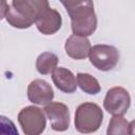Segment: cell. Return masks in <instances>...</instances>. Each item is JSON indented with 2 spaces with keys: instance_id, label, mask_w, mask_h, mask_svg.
I'll use <instances>...</instances> for the list:
<instances>
[{
  "instance_id": "cell-8",
  "label": "cell",
  "mask_w": 135,
  "mask_h": 135,
  "mask_svg": "<svg viewBox=\"0 0 135 135\" xmlns=\"http://www.w3.org/2000/svg\"><path fill=\"white\" fill-rule=\"evenodd\" d=\"M27 98L31 102L45 105L54 98V91L45 80L35 79L27 86Z\"/></svg>"
},
{
  "instance_id": "cell-15",
  "label": "cell",
  "mask_w": 135,
  "mask_h": 135,
  "mask_svg": "<svg viewBox=\"0 0 135 135\" xmlns=\"http://www.w3.org/2000/svg\"><path fill=\"white\" fill-rule=\"evenodd\" d=\"M0 135H18L15 123L2 115H0Z\"/></svg>"
},
{
  "instance_id": "cell-10",
  "label": "cell",
  "mask_w": 135,
  "mask_h": 135,
  "mask_svg": "<svg viewBox=\"0 0 135 135\" xmlns=\"http://www.w3.org/2000/svg\"><path fill=\"white\" fill-rule=\"evenodd\" d=\"M91 43L90 40L84 36H79L73 34L70 36L64 44V49L66 54L76 60L84 59L89 56L90 50H91Z\"/></svg>"
},
{
  "instance_id": "cell-11",
  "label": "cell",
  "mask_w": 135,
  "mask_h": 135,
  "mask_svg": "<svg viewBox=\"0 0 135 135\" xmlns=\"http://www.w3.org/2000/svg\"><path fill=\"white\" fill-rule=\"evenodd\" d=\"M52 79L56 88L63 93L72 94L77 89L75 75L65 68H56L52 72Z\"/></svg>"
},
{
  "instance_id": "cell-2",
  "label": "cell",
  "mask_w": 135,
  "mask_h": 135,
  "mask_svg": "<svg viewBox=\"0 0 135 135\" xmlns=\"http://www.w3.org/2000/svg\"><path fill=\"white\" fill-rule=\"evenodd\" d=\"M71 18L73 34L79 36H91L97 27V17L92 0H89L68 12Z\"/></svg>"
},
{
  "instance_id": "cell-4",
  "label": "cell",
  "mask_w": 135,
  "mask_h": 135,
  "mask_svg": "<svg viewBox=\"0 0 135 135\" xmlns=\"http://www.w3.org/2000/svg\"><path fill=\"white\" fill-rule=\"evenodd\" d=\"M18 122L25 135H39L46 127L44 112L35 105L23 108L18 114Z\"/></svg>"
},
{
  "instance_id": "cell-5",
  "label": "cell",
  "mask_w": 135,
  "mask_h": 135,
  "mask_svg": "<svg viewBox=\"0 0 135 135\" xmlns=\"http://www.w3.org/2000/svg\"><path fill=\"white\" fill-rule=\"evenodd\" d=\"M91 63L99 71L113 70L119 61V52L113 45L96 44L91 47L89 53Z\"/></svg>"
},
{
  "instance_id": "cell-6",
  "label": "cell",
  "mask_w": 135,
  "mask_h": 135,
  "mask_svg": "<svg viewBox=\"0 0 135 135\" xmlns=\"http://www.w3.org/2000/svg\"><path fill=\"white\" fill-rule=\"evenodd\" d=\"M131 104L129 92L121 86H114L107 92L103 100L104 110L112 115H124Z\"/></svg>"
},
{
  "instance_id": "cell-13",
  "label": "cell",
  "mask_w": 135,
  "mask_h": 135,
  "mask_svg": "<svg viewBox=\"0 0 135 135\" xmlns=\"http://www.w3.org/2000/svg\"><path fill=\"white\" fill-rule=\"evenodd\" d=\"M133 124L134 122H129L121 115H113L110 120L107 134H132L133 133Z\"/></svg>"
},
{
  "instance_id": "cell-12",
  "label": "cell",
  "mask_w": 135,
  "mask_h": 135,
  "mask_svg": "<svg viewBox=\"0 0 135 135\" xmlns=\"http://www.w3.org/2000/svg\"><path fill=\"white\" fill-rule=\"evenodd\" d=\"M58 64V57L51 52H44L40 54L36 60V69L41 75L51 74Z\"/></svg>"
},
{
  "instance_id": "cell-7",
  "label": "cell",
  "mask_w": 135,
  "mask_h": 135,
  "mask_svg": "<svg viewBox=\"0 0 135 135\" xmlns=\"http://www.w3.org/2000/svg\"><path fill=\"white\" fill-rule=\"evenodd\" d=\"M44 112L51 121L54 131L62 132L68 130L70 126V111L62 102H49L44 105Z\"/></svg>"
},
{
  "instance_id": "cell-16",
  "label": "cell",
  "mask_w": 135,
  "mask_h": 135,
  "mask_svg": "<svg viewBox=\"0 0 135 135\" xmlns=\"http://www.w3.org/2000/svg\"><path fill=\"white\" fill-rule=\"evenodd\" d=\"M59 1H60V2L62 3V5L65 7L66 12H69V11L73 9L74 7L80 5V4H82V3H84V2H86V1H89V0H59Z\"/></svg>"
},
{
  "instance_id": "cell-14",
  "label": "cell",
  "mask_w": 135,
  "mask_h": 135,
  "mask_svg": "<svg viewBox=\"0 0 135 135\" xmlns=\"http://www.w3.org/2000/svg\"><path fill=\"white\" fill-rule=\"evenodd\" d=\"M77 85H79V88L84 93L90 95H96L101 90L98 80L88 73L77 74Z\"/></svg>"
},
{
  "instance_id": "cell-9",
  "label": "cell",
  "mask_w": 135,
  "mask_h": 135,
  "mask_svg": "<svg viewBox=\"0 0 135 135\" xmlns=\"http://www.w3.org/2000/svg\"><path fill=\"white\" fill-rule=\"evenodd\" d=\"M35 24L41 34L53 35L60 30L62 24V18L59 12L49 7L36 18Z\"/></svg>"
},
{
  "instance_id": "cell-3",
  "label": "cell",
  "mask_w": 135,
  "mask_h": 135,
  "mask_svg": "<svg viewBox=\"0 0 135 135\" xmlns=\"http://www.w3.org/2000/svg\"><path fill=\"white\" fill-rule=\"evenodd\" d=\"M103 119L101 108L94 102L81 103L75 113V128L80 133H93L97 131Z\"/></svg>"
},
{
  "instance_id": "cell-17",
  "label": "cell",
  "mask_w": 135,
  "mask_h": 135,
  "mask_svg": "<svg viewBox=\"0 0 135 135\" xmlns=\"http://www.w3.org/2000/svg\"><path fill=\"white\" fill-rule=\"evenodd\" d=\"M8 7H9V5L7 4L6 0H0V20L5 18L7 11H8Z\"/></svg>"
},
{
  "instance_id": "cell-1",
  "label": "cell",
  "mask_w": 135,
  "mask_h": 135,
  "mask_svg": "<svg viewBox=\"0 0 135 135\" xmlns=\"http://www.w3.org/2000/svg\"><path fill=\"white\" fill-rule=\"evenodd\" d=\"M47 0H12L5 16L9 25L16 28H28L36 18L49 8Z\"/></svg>"
}]
</instances>
